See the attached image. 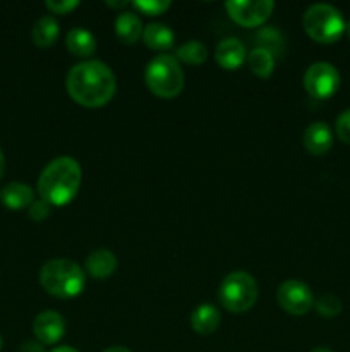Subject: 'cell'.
<instances>
[{"instance_id":"6da1fadb","label":"cell","mask_w":350,"mask_h":352,"mask_svg":"<svg viewBox=\"0 0 350 352\" xmlns=\"http://www.w3.org/2000/svg\"><path fill=\"white\" fill-rule=\"evenodd\" d=\"M65 88L81 107L100 109L115 96L117 79L112 69L102 60H84L69 71Z\"/></svg>"},{"instance_id":"7a4b0ae2","label":"cell","mask_w":350,"mask_h":352,"mask_svg":"<svg viewBox=\"0 0 350 352\" xmlns=\"http://www.w3.org/2000/svg\"><path fill=\"white\" fill-rule=\"evenodd\" d=\"M82 170L72 157H58L51 160L38 179V192L50 206H65L78 196L81 188Z\"/></svg>"},{"instance_id":"3957f363","label":"cell","mask_w":350,"mask_h":352,"mask_svg":"<svg viewBox=\"0 0 350 352\" xmlns=\"http://www.w3.org/2000/svg\"><path fill=\"white\" fill-rule=\"evenodd\" d=\"M40 284L45 292L54 298L71 299L82 292L86 285V275L75 261L57 258L47 261L41 267Z\"/></svg>"},{"instance_id":"277c9868","label":"cell","mask_w":350,"mask_h":352,"mask_svg":"<svg viewBox=\"0 0 350 352\" xmlns=\"http://www.w3.org/2000/svg\"><path fill=\"white\" fill-rule=\"evenodd\" d=\"M144 81L154 96L172 100L184 89V71L175 55H156L144 71Z\"/></svg>"},{"instance_id":"5b68a950","label":"cell","mask_w":350,"mask_h":352,"mask_svg":"<svg viewBox=\"0 0 350 352\" xmlns=\"http://www.w3.org/2000/svg\"><path fill=\"white\" fill-rule=\"evenodd\" d=\"M302 26L312 41L331 45L345 33V21L342 12L329 3H312L302 16Z\"/></svg>"},{"instance_id":"8992f818","label":"cell","mask_w":350,"mask_h":352,"mask_svg":"<svg viewBox=\"0 0 350 352\" xmlns=\"http://www.w3.org/2000/svg\"><path fill=\"white\" fill-rule=\"evenodd\" d=\"M259 289L250 274L244 270L232 272L223 278L218 291V299L223 308L230 313H246L256 305Z\"/></svg>"},{"instance_id":"52a82bcc","label":"cell","mask_w":350,"mask_h":352,"mask_svg":"<svg viewBox=\"0 0 350 352\" xmlns=\"http://www.w3.org/2000/svg\"><path fill=\"white\" fill-rule=\"evenodd\" d=\"M304 88L316 100L331 98L340 88L338 71L329 62H316L305 71Z\"/></svg>"},{"instance_id":"ba28073f","label":"cell","mask_w":350,"mask_h":352,"mask_svg":"<svg viewBox=\"0 0 350 352\" xmlns=\"http://www.w3.org/2000/svg\"><path fill=\"white\" fill-rule=\"evenodd\" d=\"M277 301L280 308L288 315L304 316L314 306V296H312L307 284L290 278V280H285L280 284L277 291Z\"/></svg>"},{"instance_id":"9c48e42d","label":"cell","mask_w":350,"mask_h":352,"mask_svg":"<svg viewBox=\"0 0 350 352\" xmlns=\"http://www.w3.org/2000/svg\"><path fill=\"white\" fill-rule=\"evenodd\" d=\"M225 10L230 19L244 28H257L266 23L275 10L273 0H232L225 3Z\"/></svg>"},{"instance_id":"30bf717a","label":"cell","mask_w":350,"mask_h":352,"mask_svg":"<svg viewBox=\"0 0 350 352\" xmlns=\"http://www.w3.org/2000/svg\"><path fill=\"white\" fill-rule=\"evenodd\" d=\"M33 333L43 346H54L60 342L65 333V322L58 311H41L33 322Z\"/></svg>"},{"instance_id":"8fae6325","label":"cell","mask_w":350,"mask_h":352,"mask_svg":"<svg viewBox=\"0 0 350 352\" xmlns=\"http://www.w3.org/2000/svg\"><path fill=\"white\" fill-rule=\"evenodd\" d=\"M302 143L307 153L314 157L326 155L333 146V131L326 122H312L302 136Z\"/></svg>"},{"instance_id":"7c38bea8","label":"cell","mask_w":350,"mask_h":352,"mask_svg":"<svg viewBox=\"0 0 350 352\" xmlns=\"http://www.w3.org/2000/svg\"><path fill=\"white\" fill-rule=\"evenodd\" d=\"M215 60L225 71H237L247 60L246 45L239 38H225L216 47Z\"/></svg>"},{"instance_id":"4fadbf2b","label":"cell","mask_w":350,"mask_h":352,"mask_svg":"<svg viewBox=\"0 0 350 352\" xmlns=\"http://www.w3.org/2000/svg\"><path fill=\"white\" fill-rule=\"evenodd\" d=\"M86 274L96 280H105L110 278L117 270V256L106 248L91 251L84 261Z\"/></svg>"},{"instance_id":"5bb4252c","label":"cell","mask_w":350,"mask_h":352,"mask_svg":"<svg viewBox=\"0 0 350 352\" xmlns=\"http://www.w3.org/2000/svg\"><path fill=\"white\" fill-rule=\"evenodd\" d=\"M0 201L9 210L30 208L34 201V191L24 182H9L0 191Z\"/></svg>"},{"instance_id":"9a60e30c","label":"cell","mask_w":350,"mask_h":352,"mask_svg":"<svg viewBox=\"0 0 350 352\" xmlns=\"http://www.w3.org/2000/svg\"><path fill=\"white\" fill-rule=\"evenodd\" d=\"M144 26L141 23L139 16L134 12H126L119 14L115 19V34L122 43L126 45H134L137 43L139 38H143Z\"/></svg>"},{"instance_id":"2e32d148","label":"cell","mask_w":350,"mask_h":352,"mask_svg":"<svg viewBox=\"0 0 350 352\" xmlns=\"http://www.w3.org/2000/svg\"><path fill=\"white\" fill-rule=\"evenodd\" d=\"M65 47L75 57H91L96 52V38L84 28H74L65 36Z\"/></svg>"},{"instance_id":"e0dca14e","label":"cell","mask_w":350,"mask_h":352,"mask_svg":"<svg viewBox=\"0 0 350 352\" xmlns=\"http://www.w3.org/2000/svg\"><path fill=\"white\" fill-rule=\"evenodd\" d=\"M191 327L199 336H211L220 327V311L211 305H201L192 311Z\"/></svg>"},{"instance_id":"ac0fdd59","label":"cell","mask_w":350,"mask_h":352,"mask_svg":"<svg viewBox=\"0 0 350 352\" xmlns=\"http://www.w3.org/2000/svg\"><path fill=\"white\" fill-rule=\"evenodd\" d=\"M60 34V28H58L57 19L54 16H43L34 23L33 30H31V40L36 47L48 48L55 45Z\"/></svg>"},{"instance_id":"d6986e66","label":"cell","mask_w":350,"mask_h":352,"mask_svg":"<svg viewBox=\"0 0 350 352\" xmlns=\"http://www.w3.org/2000/svg\"><path fill=\"white\" fill-rule=\"evenodd\" d=\"M143 41L151 50H168V48L174 47L175 34L165 24L151 23L144 28Z\"/></svg>"},{"instance_id":"ffe728a7","label":"cell","mask_w":350,"mask_h":352,"mask_svg":"<svg viewBox=\"0 0 350 352\" xmlns=\"http://www.w3.org/2000/svg\"><path fill=\"white\" fill-rule=\"evenodd\" d=\"M247 65H249L250 72L254 76L261 79H268L275 71V57L271 52L256 47L247 55Z\"/></svg>"},{"instance_id":"44dd1931","label":"cell","mask_w":350,"mask_h":352,"mask_svg":"<svg viewBox=\"0 0 350 352\" xmlns=\"http://www.w3.org/2000/svg\"><path fill=\"white\" fill-rule=\"evenodd\" d=\"M175 58L178 62H184L189 65H201L208 58V48L198 40H191L187 43L180 45L175 52Z\"/></svg>"},{"instance_id":"7402d4cb","label":"cell","mask_w":350,"mask_h":352,"mask_svg":"<svg viewBox=\"0 0 350 352\" xmlns=\"http://www.w3.org/2000/svg\"><path fill=\"white\" fill-rule=\"evenodd\" d=\"M314 308L325 318H335L342 313V301L333 294H323L318 301H314Z\"/></svg>"},{"instance_id":"603a6c76","label":"cell","mask_w":350,"mask_h":352,"mask_svg":"<svg viewBox=\"0 0 350 352\" xmlns=\"http://www.w3.org/2000/svg\"><path fill=\"white\" fill-rule=\"evenodd\" d=\"M130 6L136 10H139L141 14H144V16L156 17L167 12L172 7V2H168V0H137V2H132Z\"/></svg>"},{"instance_id":"cb8c5ba5","label":"cell","mask_w":350,"mask_h":352,"mask_svg":"<svg viewBox=\"0 0 350 352\" xmlns=\"http://www.w3.org/2000/svg\"><path fill=\"white\" fill-rule=\"evenodd\" d=\"M257 40H259L261 43V48H264V50L271 52L273 54V57L277 54H280L281 50V36L280 33H278L277 30H261L259 33H257Z\"/></svg>"},{"instance_id":"d4e9b609","label":"cell","mask_w":350,"mask_h":352,"mask_svg":"<svg viewBox=\"0 0 350 352\" xmlns=\"http://www.w3.org/2000/svg\"><path fill=\"white\" fill-rule=\"evenodd\" d=\"M335 133L342 143L350 144V109L340 113L335 122Z\"/></svg>"},{"instance_id":"484cf974","label":"cell","mask_w":350,"mask_h":352,"mask_svg":"<svg viewBox=\"0 0 350 352\" xmlns=\"http://www.w3.org/2000/svg\"><path fill=\"white\" fill-rule=\"evenodd\" d=\"M45 7L50 10L51 14L57 16H64V14H71L75 7H79L78 0H47Z\"/></svg>"},{"instance_id":"4316f807","label":"cell","mask_w":350,"mask_h":352,"mask_svg":"<svg viewBox=\"0 0 350 352\" xmlns=\"http://www.w3.org/2000/svg\"><path fill=\"white\" fill-rule=\"evenodd\" d=\"M51 212V206L48 205L47 201H43V199H34L33 205L27 208V213H30V219L34 220V222H43L45 219H47L48 215H50Z\"/></svg>"},{"instance_id":"83f0119b","label":"cell","mask_w":350,"mask_h":352,"mask_svg":"<svg viewBox=\"0 0 350 352\" xmlns=\"http://www.w3.org/2000/svg\"><path fill=\"white\" fill-rule=\"evenodd\" d=\"M21 352H47L45 351V346L38 340H30V342H24L21 346Z\"/></svg>"},{"instance_id":"f1b7e54d","label":"cell","mask_w":350,"mask_h":352,"mask_svg":"<svg viewBox=\"0 0 350 352\" xmlns=\"http://www.w3.org/2000/svg\"><path fill=\"white\" fill-rule=\"evenodd\" d=\"M105 6L112 7V9H126L127 6H130V2H126V0H122V2H110V0H106Z\"/></svg>"},{"instance_id":"f546056e","label":"cell","mask_w":350,"mask_h":352,"mask_svg":"<svg viewBox=\"0 0 350 352\" xmlns=\"http://www.w3.org/2000/svg\"><path fill=\"white\" fill-rule=\"evenodd\" d=\"M51 352H79V351L74 349V347H71V346H58V347H55Z\"/></svg>"},{"instance_id":"4dcf8cb0","label":"cell","mask_w":350,"mask_h":352,"mask_svg":"<svg viewBox=\"0 0 350 352\" xmlns=\"http://www.w3.org/2000/svg\"><path fill=\"white\" fill-rule=\"evenodd\" d=\"M3 172H5V158H3L2 150H0V181L3 177Z\"/></svg>"},{"instance_id":"1f68e13d","label":"cell","mask_w":350,"mask_h":352,"mask_svg":"<svg viewBox=\"0 0 350 352\" xmlns=\"http://www.w3.org/2000/svg\"><path fill=\"white\" fill-rule=\"evenodd\" d=\"M103 352H132V351H129L127 347H122V346H113V347H108V349Z\"/></svg>"},{"instance_id":"d6a6232c","label":"cell","mask_w":350,"mask_h":352,"mask_svg":"<svg viewBox=\"0 0 350 352\" xmlns=\"http://www.w3.org/2000/svg\"><path fill=\"white\" fill-rule=\"evenodd\" d=\"M311 352H333V351L326 349V347H316V349H312Z\"/></svg>"},{"instance_id":"836d02e7","label":"cell","mask_w":350,"mask_h":352,"mask_svg":"<svg viewBox=\"0 0 350 352\" xmlns=\"http://www.w3.org/2000/svg\"><path fill=\"white\" fill-rule=\"evenodd\" d=\"M345 33H347V36H349V40H350V21L345 24Z\"/></svg>"},{"instance_id":"e575fe53","label":"cell","mask_w":350,"mask_h":352,"mask_svg":"<svg viewBox=\"0 0 350 352\" xmlns=\"http://www.w3.org/2000/svg\"><path fill=\"white\" fill-rule=\"evenodd\" d=\"M2 344H3V342H2V337H0V349H2Z\"/></svg>"}]
</instances>
